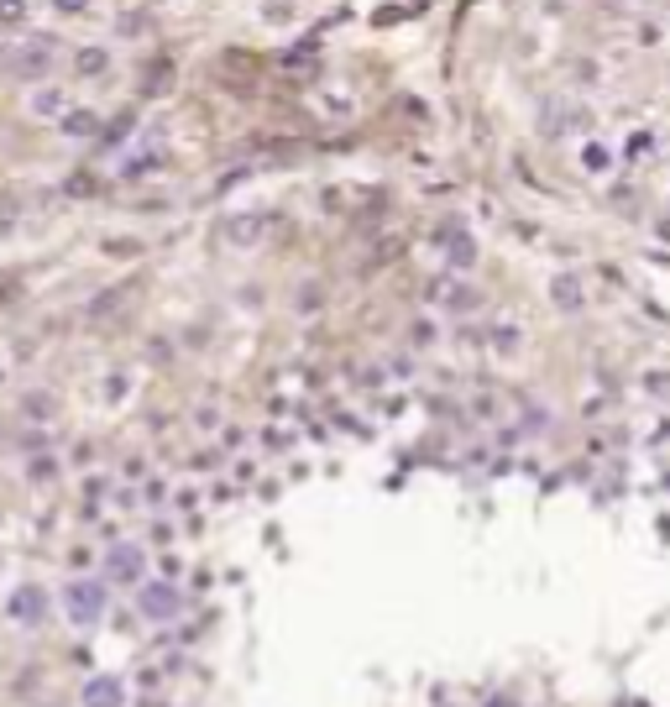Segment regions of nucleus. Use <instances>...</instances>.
Listing matches in <instances>:
<instances>
[{
	"instance_id": "obj_1",
	"label": "nucleus",
	"mask_w": 670,
	"mask_h": 707,
	"mask_svg": "<svg viewBox=\"0 0 670 707\" xmlns=\"http://www.w3.org/2000/svg\"><path fill=\"white\" fill-rule=\"evenodd\" d=\"M63 608H68V618L79 629H95L105 618V587L100 582H68L63 587Z\"/></svg>"
},
{
	"instance_id": "obj_2",
	"label": "nucleus",
	"mask_w": 670,
	"mask_h": 707,
	"mask_svg": "<svg viewBox=\"0 0 670 707\" xmlns=\"http://www.w3.org/2000/svg\"><path fill=\"white\" fill-rule=\"evenodd\" d=\"M5 613L16 618V624H27V629H43V618H48V597L43 587H16L5 597Z\"/></svg>"
},
{
	"instance_id": "obj_3",
	"label": "nucleus",
	"mask_w": 670,
	"mask_h": 707,
	"mask_svg": "<svg viewBox=\"0 0 670 707\" xmlns=\"http://www.w3.org/2000/svg\"><path fill=\"white\" fill-rule=\"evenodd\" d=\"M79 703H84V707H126V681L111 676V671H95V676L84 681Z\"/></svg>"
},
{
	"instance_id": "obj_4",
	"label": "nucleus",
	"mask_w": 670,
	"mask_h": 707,
	"mask_svg": "<svg viewBox=\"0 0 670 707\" xmlns=\"http://www.w3.org/2000/svg\"><path fill=\"white\" fill-rule=\"evenodd\" d=\"M136 602H142V613H147V618H158V624H168V618H178V613H183V597H178L173 587H158V582H147Z\"/></svg>"
},
{
	"instance_id": "obj_5",
	"label": "nucleus",
	"mask_w": 670,
	"mask_h": 707,
	"mask_svg": "<svg viewBox=\"0 0 670 707\" xmlns=\"http://www.w3.org/2000/svg\"><path fill=\"white\" fill-rule=\"evenodd\" d=\"M111 571L115 577H126V582H142V550H136V545L111 550Z\"/></svg>"
},
{
	"instance_id": "obj_6",
	"label": "nucleus",
	"mask_w": 670,
	"mask_h": 707,
	"mask_svg": "<svg viewBox=\"0 0 670 707\" xmlns=\"http://www.w3.org/2000/svg\"><path fill=\"white\" fill-rule=\"evenodd\" d=\"M48 58H53V53H48V48H27V53H16V68H48Z\"/></svg>"
},
{
	"instance_id": "obj_7",
	"label": "nucleus",
	"mask_w": 670,
	"mask_h": 707,
	"mask_svg": "<svg viewBox=\"0 0 670 707\" xmlns=\"http://www.w3.org/2000/svg\"><path fill=\"white\" fill-rule=\"evenodd\" d=\"M58 5H63V11H79V5H84V0H58Z\"/></svg>"
}]
</instances>
